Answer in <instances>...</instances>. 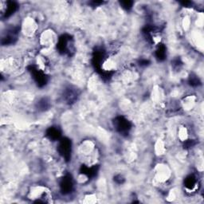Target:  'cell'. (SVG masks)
I'll return each mask as SVG.
<instances>
[{
  "mask_svg": "<svg viewBox=\"0 0 204 204\" xmlns=\"http://www.w3.org/2000/svg\"><path fill=\"white\" fill-rule=\"evenodd\" d=\"M61 190L63 191V192L67 193V192H69L72 189L73 184H72V180L69 178H65L63 180V181L61 182Z\"/></svg>",
  "mask_w": 204,
  "mask_h": 204,
  "instance_id": "6da1fadb",
  "label": "cell"
},
{
  "mask_svg": "<svg viewBox=\"0 0 204 204\" xmlns=\"http://www.w3.org/2000/svg\"><path fill=\"white\" fill-rule=\"evenodd\" d=\"M195 183H196V181H195V177L192 176V175H190V176H188V178L186 179L185 185L187 186V188L191 189V188H193L195 187Z\"/></svg>",
  "mask_w": 204,
  "mask_h": 204,
  "instance_id": "7a4b0ae2",
  "label": "cell"
}]
</instances>
